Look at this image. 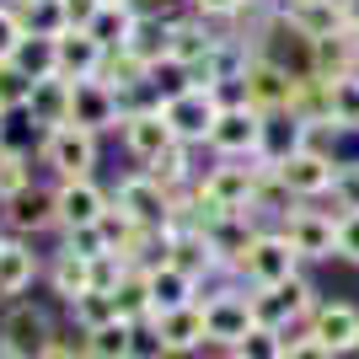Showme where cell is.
<instances>
[{
	"label": "cell",
	"instance_id": "8992f818",
	"mask_svg": "<svg viewBox=\"0 0 359 359\" xmlns=\"http://www.w3.org/2000/svg\"><path fill=\"white\" fill-rule=\"evenodd\" d=\"M257 135H263V113L252 102H241V107H220V118H215L204 145L220 161H257Z\"/></svg>",
	"mask_w": 359,
	"mask_h": 359
},
{
	"label": "cell",
	"instance_id": "9a60e30c",
	"mask_svg": "<svg viewBox=\"0 0 359 359\" xmlns=\"http://www.w3.org/2000/svg\"><path fill=\"white\" fill-rule=\"evenodd\" d=\"M295 150H306V118L295 107H279V113H263V135H257V161L279 166L290 161Z\"/></svg>",
	"mask_w": 359,
	"mask_h": 359
},
{
	"label": "cell",
	"instance_id": "3957f363",
	"mask_svg": "<svg viewBox=\"0 0 359 359\" xmlns=\"http://www.w3.org/2000/svg\"><path fill=\"white\" fill-rule=\"evenodd\" d=\"M161 118L172 123V135L182 145H204L220 118V102H215V86H182L172 97H161Z\"/></svg>",
	"mask_w": 359,
	"mask_h": 359
},
{
	"label": "cell",
	"instance_id": "277c9868",
	"mask_svg": "<svg viewBox=\"0 0 359 359\" xmlns=\"http://www.w3.org/2000/svg\"><path fill=\"white\" fill-rule=\"evenodd\" d=\"M198 306H204V327H210V344H220V348H236L241 338L257 327V316H252V295H241L236 285H220V290H210V295H198Z\"/></svg>",
	"mask_w": 359,
	"mask_h": 359
},
{
	"label": "cell",
	"instance_id": "4fadbf2b",
	"mask_svg": "<svg viewBox=\"0 0 359 359\" xmlns=\"http://www.w3.org/2000/svg\"><path fill=\"white\" fill-rule=\"evenodd\" d=\"M6 204V225H11L16 236H38V231H48V225H60V210H54V188H38V182H27V188H16L11 198H0Z\"/></svg>",
	"mask_w": 359,
	"mask_h": 359
},
{
	"label": "cell",
	"instance_id": "816d5d0a",
	"mask_svg": "<svg viewBox=\"0 0 359 359\" xmlns=\"http://www.w3.org/2000/svg\"><path fill=\"white\" fill-rule=\"evenodd\" d=\"M102 6H123V0H102Z\"/></svg>",
	"mask_w": 359,
	"mask_h": 359
},
{
	"label": "cell",
	"instance_id": "d6a6232c",
	"mask_svg": "<svg viewBox=\"0 0 359 359\" xmlns=\"http://www.w3.org/2000/svg\"><path fill=\"white\" fill-rule=\"evenodd\" d=\"M327 118L344 135H359V70L344 81H327Z\"/></svg>",
	"mask_w": 359,
	"mask_h": 359
},
{
	"label": "cell",
	"instance_id": "bcb514c9",
	"mask_svg": "<svg viewBox=\"0 0 359 359\" xmlns=\"http://www.w3.org/2000/svg\"><path fill=\"white\" fill-rule=\"evenodd\" d=\"M60 6H65V27H91V16H97L102 0H60Z\"/></svg>",
	"mask_w": 359,
	"mask_h": 359
},
{
	"label": "cell",
	"instance_id": "f907efd6",
	"mask_svg": "<svg viewBox=\"0 0 359 359\" xmlns=\"http://www.w3.org/2000/svg\"><path fill=\"white\" fill-rule=\"evenodd\" d=\"M161 359H194V354H182V348H166V354Z\"/></svg>",
	"mask_w": 359,
	"mask_h": 359
},
{
	"label": "cell",
	"instance_id": "2e32d148",
	"mask_svg": "<svg viewBox=\"0 0 359 359\" xmlns=\"http://www.w3.org/2000/svg\"><path fill=\"white\" fill-rule=\"evenodd\" d=\"M113 198L97 188L91 177H65L54 188V210H60V231H75V225H97V215L107 210Z\"/></svg>",
	"mask_w": 359,
	"mask_h": 359
},
{
	"label": "cell",
	"instance_id": "ba28073f",
	"mask_svg": "<svg viewBox=\"0 0 359 359\" xmlns=\"http://www.w3.org/2000/svg\"><path fill=\"white\" fill-rule=\"evenodd\" d=\"M241 91H247V102H252L257 113H279V107H295L300 81L285 70V65L263 60V54L252 48V60H247V70H241Z\"/></svg>",
	"mask_w": 359,
	"mask_h": 359
},
{
	"label": "cell",
	"instance_id": "4316f807",
	"mask_svg": "<svg viewBox=\"0 0 359 359\" xmlns=\"http://www.w3.org/2000/svg\"><path fill=\"white\" fill-rule=\"evenodd\" d=\"M97 81H107V86L123 97V91L150 86V65L140 60L135 48H107V54H102V70H97Z\"/></svg>",
	"mask_w": 359,
	"mask_h": 359
},
{
	"label": "cell",
	"instance_id": "484cf974",
	"mask_svg": "<svg viewBox=\"0 0 359 359\" xmlns=\"http://www.w3.org/2000/svg\"><path fill=\"white\" fill-rule=\"evenodd\" d=\"M60 38V32H54ZM48 32H27L22 43H16V54H11V65L27 81H43V75H60V43H54Z\"/></svg>",
	"mask_w": 359,
	"mask_h": 359
},
{
	"label": "cell",
	"instance_id": "f546056e",
	"mask_svg": "<svg viewBox=\"0 0 359 359\" xmlns=\"http://www.w3.org/2000/svg\"><path fill=\"white\" fill-rule=\"evenodd\" d=\"M135 6H129V0H123V6H97V16H91V38H97V43L102 48H123L129 43V32H135Z\"/></svg>",
	"mask_w": 359,
	"mask_h": 359
},
{
	"label": "cell",
	"instance_id": "60d3db41",
	"mask_svg": "<svg viewBox=\"0 0 359 359\" xmlns=\"http://www.w3.org/2000/svg\"><path fill=\"white\" fill-rule=\"evenodd\" d=\"M166 344H161V332H156V322H135L129 327V359H161Z\"/></svg>",
	"mask_w": 359,
	"mask_h": 359
},
{
	"label": "cell",
	"instance_id": "db71d44e",
	"mask_svg": "<svg viewBox=\"0 0 359 359\" xmlns=\"http://www.w3.org/2000/svg\"><path fill=\"white\" fill-rule=\"evenodd\" d=\"M354 38H359V32H354Z\"/></svg>",
	"mask_w": 359,
	"mask_h": 359
},
{
	"label": "cell",
	"instance_id": "d6986e66",
	"mask_svg": "<svg viewBox=\"0 0 359 359\" xmlns=\"http://www.w3.org/2000/svg\"><path fill=\"white\" fill-rule=\"evenodd\" d=\"M359 70V38L354 32H327V38H311V75L316 81H344Z\"/></svg>",
	"mask_w": 359,
	"mask_h": 359
},
{
	"label": "cell",
	"instance_id": "ab89813d",
	"mask_svg": "<svg viewBox=\"0 0 359 359\" xmlns=\"http://www.w3.org/2000/svg\"><path fill=\"white\" fill-rule=\"evenodd\" d=\"M332 198H338V210H332V215L359 210V161H338V177H332Z\"/></svg>",
	"mask_w": 359,
	"mask_h": 359
},
{
	"label": "cell",
	"instance_id": "7402d4cb",
	"mask_svg": "<svg viewBox=\"0 0 359 359\" xmlns=\"http://www.w3.org/2000/svg\"><path fill=\"white\" fill-rule=\"evenodd\" d=\"M27 118L38 129H60L70 123V81L65 75H43V81H32V97H27Z\"/></svg>",
	"mask_w": 359,
	"mask_h": 359
},
{
	"label": "cell",
	"instance_id": "d4e9b609",
	"mask_svg": "<svg viewBox=\"0 0 359 359\" xmlns=\"http://www.w3.org/2000/svg\"><path fill=\"white\" fill-rule=\"evenodd\" d=\"M38 279V257L27 241H0V300H16Z\"/></svg>",
	"mask_w": 359,
	"mask_h": 359
},
{
	"label": "cell",
	"instance_id": "5b68a950",
	"mask_svg": "<svg viewBox=\"0 0 359 359\" xmlns=\"http://www.w3.org/2000/svg\"><path fill=\"white\" fill-rule=\"evenodd\" d=\"M102 135H91V129H81V123H60V129H48L43 135V161L65 177H91L97 172V156H102V145H97Z\"/></svg>",
	"mask_w": 359,
	"mask_h": 359
},
{
	"label": "cell",
	"instance_id": "f6af8a7d",
	"mask_svg": "<svg viewBox=\"0 0 359 359\" xmlns=\"http://www.w3.org/2000/svg\"><path fill=\"white\" fill-rule=\"evenodd\" d=\"M338 257H348V263H359V210L338 215Z\"/></svg>",
	"mask_w": 359,
	"mask_h": 359
},
{
	"label": "cell",
	"instance_id": "ffe728a7",
	"mask_svg": "<svg viewBox=\"0 0 359 359\" xmlns=\"http://www.w3.org/2000/svg\"><path fill=\"white\" fill-rule=\"evenodd\" d=\"M150 322H156V332H161V344H166V348L194 354V348L210 344V327H204V306H198V300H188V306H177V311L150 316Z\"/></svg>",
	"mask_w": 359,
	"mask_h": 359
},
{
	"label": "cell",
	"instance_id": "e575fe53",
	"mask_svg": "<svg viewBox=\"0 0 359 359\" xmlns=\"http://www.w3.org/2000/svg\"><path fill=\"white\" fill-rule=\"evenodd\" d=\"M97 231H102V241H107V252H135V241H140V225L129 220V215L118 210V204H107L102 215H97Z\"/></svg>",
	"mask_w": 359,
	"mask_h": 359
},
{
	"label": "cell",
	"instance_id": "ee69618b",
	"mask_svg": "<svg viewBox=\"0 0 359 359\" xmlns=\"http://www.w3.org/2000/svg\"><path fill=\"white\" fill-rule=\"evenodd\" d=\"M241 6H252V0H188V11L210 16V22H231V16H241Z\"/></svg>",
	"mask_w": 359,
	"mask_h": 359
},
{
	"label": "cell",
	"instance_id": "836d02e7",
	"mask_svg": "<svg viewBox=\"0 0 359 359\" xmlns=\"http://www.w3.org/2000/svg\"><path fill=\"white\" fill-rule=\"evenodd\" d=\"M129 327L135 322H102V327L81 332V348H86V359H129Z\"/></svg>",
	"mask_w": 359,
	"mask_h": 359
},
{
	"label": "cell",
	"instance_id": "e0dca14e",
	"mask_svg": "<svg viewBox=\"0 0 359 359\" xmlns=\"http://www.w3.org/2000/svg\"><path fill=\"white\" fill-rule=\"evenodd\" d=\"M54 338V322H48L43 306H32V300H11V311L0 322V344L22 348V354H38V348Z\"/></svg>",
	"mask_w": 359,
	"mask_h": 359
},
{
	"label": "cell",
	"instance_id": "74e56055",
	"mask_svg": "<svg viewBox=\"0 0 359 359\" xmlns=\"http://www.w3.org/2000/svg\"><path fill=\"white\" fill-rule=\"evenodd\" d=\"M27 182H32V156L0 145V198H11L16 188H27Z\"/></svg>",
	"mask_w": 359,
	"mask_h": 359
},
{
	"label": "cell",
	"instance_id": "8fae6325",
	"mask_svg": "<svg viewBox=\"0 0 359 359\" xmlns=\"http://www.w3.org/2000/svg\"><path fill=\"white\" fill-rule=\"evenodd\" d=\"M285 236H290V247H295L300 257H338V215L295 204V210L285 215Z\"/></svg>",
	"mask_w": 359,
	"mask_h": 359
},
{
	"label": "cell",
	"instance_id": "7dc6e473",
	"mask_svg": "<svg viewBox=\"0 0 359 359\" xmlns=\"http://www.w3.org/2000/svg\"><path fill=\"white\" fill-rule=\"evenodd\" d=\"M32 359H86V348H81V344H60V338H48V344L38 348Z\"/></svg>",
	"mask_w": 359,
	"mask_h": 359
},
{
	"label": "cell",
	"instance_id": "7bdbcfd3",
	"mask_svg": "<svg viewBox=\"0 0 359 359\" xmlns=\"http://www.w3.org/2000/svg\"><path fill=\"white\" fill-rule=\"evenodd\" d=\"M285 359H338L316 332H295V338H285Z\"/></svg>",
	"mask_w": 359,
	"mask_h": 359
},
{
	"label": "cell",
	"instance_id": "f35d334b",
	"mask_svg": "<svg viewBox=\"0 0 359 359\" xmlns=\"http://www.w3.org/2000/svg\"><path fill=\"white\" fill-rule=\"evenodd\" d=\"M231 354L236 359H285V332L279 327H252Z\"/></svg>",
	"mask_w": 359,
	"mask_h": 359
},
{
	"label": "cell",
	"instance_id": "c3c4849f",
	"mask_svg": "<svg viewBox=\"0 0 359 359\" xmlns=\"http://www.w3.org/2000/svg\"><path fill=\"white\" fill-rule=\"evenodd\" d=\"M344 22H348V32H359V0H344Z\"/></svg>",
	"mask_w": 359,
	"mask_h": 359
},
{
	"label": "cell",
	"instance_id": "681fc988",
	"mask_svg": "<svg viewBox=\"0 0 359 359\" xmlns=\"http://www.w3.org/2000/svg\"><path fill=\"white\" fill-rule=\"evenodd\" d=\"M0 359H32V354H22V348H11V344H0Z\"/></svg>",
	"mask_w": 359,
	"mask_h": 359
},
{
	"label": "cell",
	"instance_id": "d590c367",
	"mask_svg": "<svg viewBox=\"0 0 359 359\" xmlns=\"http://www.w3.org/2000/svg\"><path fill=\"white\" fill-rule=\"evenodd\" d=\"M70 316L81 322V332H91V327H102V322H118V306H113L107 290H86V295L70 300Z\"/></svg>",
	"mask_w": 359,
	"mask_h": 359
},
{
	"label": "cell",
	"instance_id": "7c38bea8",
	"mask_svg": "<svg viewBox=\"0 0 359 359\" xmlns=\"http://www.w3.org/2000/svg\"><path fill=\"white\" fill-rule=\"evenodd\" d=\"M118 135H123V150H129V156H135L140 166H150L156 156H166V150L177 145L172 123L161 118V107H145V113H123Z\"/></svg>",
	"mask_w": 359,
	"mask_h": 359
},
{
	"label": "cell",
	"instance_id": "44dd1931",
	"mask_svg": "<svg viewBox=\"0 0 359 359\" xmlns=\"http://www.w3.org/2000/svg\"><path fill=\"white\" fill-rule=\"evenodd\" d=\"M54 43H60V75H65V81H91V75L102 70V54H107V48L97 43L86 27H65Z\"/></svg>",
	"mask_w": 359,
	"mask_h": 359
},
{
	"label": "cell",
	"instance_id": "f5cc1de1",
	"mask_svg": "<svg viewBox=\"0 0 359 359\" xmlns=\"http://www.w3.org/2000/svg\"><path fill=\"white\" fill-rule=\"evenodd\" d=\"M225 359H236V354H225Z\"/></svg>",
	"mask_w": 359,
	"mask_h": 359
},
{
	"label": "cell",
	"instance_id": "5bb4252c",
	"mask_svg": "<svg viewBox=\"0 0 359 359\" xmlns=\"http://www.w3.org/2000/svg\"><path fill=\"white\" fill-rule=\"evenodd\" d=\"M273 172L285 177V188H290L295 198H322V194H332L338 161H332V156H316V150H295V156H290V161H279Z\"/></svg>",
	"mask_w": 359,
	"mask_h": 359
},
{
	"label": "cell",
	"instance_id": "6da1fadb",
	"mask_svg": "<svg viewBox=\"0 0 359 359\" xmlns=\"http://www.w3.org/2000/svg\"><path fill=\"white\" fill-rule=\"evenodd\" d=\"M113 204H118L140 231H166V225H172V210H177V194H166L150 172H129V177L113 188Z\"/></svg>",
	"mask_w": 359,
	"mask_h": 359
},
{
	"label": "cell",
	"instance_id": "ac0fdd59",
	"mask_svg": "<svg viewBox=\"0 0 359 359\" xmlns=\"http://www.w3.org/2000/svg\"><path fill=\"white\" fill-rule=\"evenodd\" d=\"M311 332L332 354H354L359 348V306H348V300H322L311 311Z\"/></svg>",
	"mask_w": 359,
	"mask_h": 359
},
{
	"label": "cell",
	"instance_id": "7a4b0ae2",
	"mask_svg": "<svg viewBox=\"0 0 359 359\" xmlns=\"http://www.w3.org/2000/svg\"><path fill=\"white\" fill-rule=\"evenodd\" d=\"M295 263H300V252L290 247L285 231H257L252 247L241 252L236 273H241V279H247L252 290H269V285H285L290 273H295Z\"/></svg>",
	"mask_w": 359,
	"mask_h": 359
},
{
	"label": "cell",
	"instance_id": "1f68e13d",
	"mask_svg": "<svg viewBox=\"0 0 359 359\" xmlns=\"http://www.w3.org/2000/svg\"><path fill=\"white\" fill-rule=\"evenodd\" d=\"M48 279H54V295L70 306L75 295H86V290H91V257H75V252H65V247H60V257H54Z\"/></svg>",
	"mask_w": 359,
	"mask_h": 359
},
{
	"label": "cell",
	"instance_id": "8d00e7d4",
	"mask_svg": "<svg viewBox=\"0 0 359 359\" xmlns=\"http://www.w3.org/2000/svg\"><path fill=\"white\" fill-rule=\"evenodd\" d=\"M27 97H32V81L16 70L11 60H0V118H6V113H22Z\"/></svg>",
	"mask_w": 359,
	"mask_h": 359
},
{
	"label": "cell",
	"instance_id": "603a6c76",
	"mask_svg": "<svg viewBox=\"0 0 359 359\" xmlns=\"http://www.w3.org/2000/svg\"><path fill=\"white\" fill-rule=\"evenodd\" d=\"M295 32H306V38H327V32H344V0H300V6H285L279 11Z\"/></svg>",
	"mask_w": 359,
	"mask_h": 359
},
{
	"label": "cell",
	"instance_id": "83f0119b",
	"mask_svg": "<svg viewBox=\"0 0 359 359\" xmlns=\"http://www.w3.org/2000/svg\"><path fill=\"white\" fill-rule=\"evenodd\" d=\"M123 48H135L150 70L166 65V54H172V22H166V16H135V32H129Z\"/></svg>",
	"mask_w": 359,
	"mask_h": 359
},
{
	"label": "cell",
	"instance_id": "cb8c5ba5",
	"mask_svg": "<svg viewBox=\"0 0 359 359\" xmlns=\"http://www.w3.org/2000/svg\"><path fill=\"white\" fill-rule=\"evenodd\" d=\"M145 273H150V306H156V316L198 300V279H188L177 263H161V269H145Z\"/></svg>",
	"mask_w": 359,
	"mask_h": 359
},
{
	"label": "cell",
	"instance_id": "52a82bcc",
	"mask_svg": "<svg viewBox=\"0 0 359 359\" xmlns=\"http://www.w3.org/2000/svg\"><path fill=\"white\" fill-rule=\"evenodd\" d=\"M316 311V290L300 279V273H290L285 285H269V290H252V316L257 327H279L285 332L295 316H311Z\"/></svg>",
	"mask_w": 359,
	"mask_h": 359
},
{
	"label": "cell",
	"instance_id": "4dcf8cb0",
	"mask_svg": "<svg viewBox=\"0 0 359 359\" xmlns=\"http://www.w3.org/2000/svg\"><path fill=\"white\" fill-rule=\"evenodd\" d=\"M188 150H194V145H182V140H177V145L166 150V156H156V161H150V166H140V172H150V177L161 182L166 194H182V188H188V182L198 177V172H194V161H188Z\"/></svg>",
	"mask_w": 359,
	"mask_h": 359
},
{
	"label": "cell",
	"instance_id": "f1b7e54d",
	"mask_svg": "<svg viewBox=\"0 0 359 359\" xmlns=\"http://www.w3.org/2000/svg\"><path fill=\"white\" fill-rule=\"evenodd\" d=\"M113 306H118L123 322H150V316H156V306H150V273L129 269L118 279V290H113Z\"/></svg>",
	"mask_w": 359,
	"mask_h": 359
},
{
	"label": "cell",
	"instance_id": "b9f144b4",
	"mask_svg": "<svg viewBox=\"0 0 359 359\" xmlns=\"http://www.w3.org/2000/svg\"><path fill=\"white\" fill-rule=\"evenodd\" d=\"M65 252H75V257H102L107 241H102L97 225H75V231H65Z\"/></svg>",
	"mask_w": 359,
	"mask_h": 359
},
{
	"label": "cell",
	"instance_id": "30bf717a",
	"mask_svg": "<svg viewBox=\"0 0 359 359\" xmlns=\"http://www.w3.org/2000/svg\"><path fill=\"white\" fill-rule=\"evenodd\" d=\"M70 123L91 129V135H107V129H118L123 123V107H118V91L107 86V81H70Z\"/></svg>",
	"mask_w": 359,
	"mask_h": 359
},
{
	"label": "cell",
	"instance_id": "9c48e42d",
	"mask_svg": "<svg viewBox=\"0 0 359 359\" xmlns=\"http://www.w3.org/2000/svg\"><path fill=\"white\" fill-rule=\"evenodd\" d=\"M257 166L263 161H215L204 177H194V188L204 198H215L220 210H247L252 215V188H257Z\"/></svg>",
	"mask_w": 359,
	"mask_h": 359
}]
</instances>
